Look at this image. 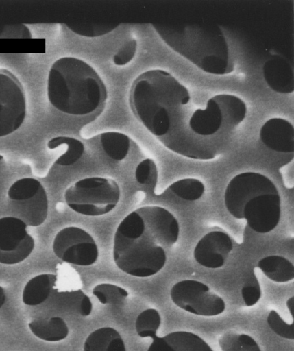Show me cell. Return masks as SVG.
<instances>
[{"instance_id": "obj_1", "label": "cell", "mask_w": 294, "mask_h": 351, "mask_svg": "<svg viewBox=\"0 0 294 351\" xmlns=\"http://www.w3.org/2000/svg\"><path fill=\"white\" fill-rule=\"evenodd\" d=\"M129 101L138 121L167 149L185 157L199 151L201 137L188 126L194 109L190 93L171 74L162 69L143 72L132 83Z\"/></svg>"}, {"instance_id": "obj_2", "label": "cell", "mask_w": 294, "mask_h": 351, "mask_svg": "<svg viewBox=\"0 0 294 351\" xmlns=\"http://www.w3.org/2000/svg\"><path fill=\"white\" fill-rule=\"evenodd\" d=\"M47 98L58 111L84 119L86 124L103 112L106 86L87 62L72 56L56 60L51 66L47 84Z\"/></svg>"}, {"instance_id": "obj_3", "label": "cell", "mask_w": 294, "mask_h": 351, "mask_svg": "<svg viewBox=\"0 0 294 351\" xmlns=\"http://www.w3.org/2000/svg\"><path fill=\"white\" fill-rule=\"evenodd\" d=\"M164 42L201 71L217 75L232 73L234 62L222 29L207 23L154 24Z\"/></svg>"}, {"instance_id": "obj_4", "label": "cell", "mask_w": 294, "mask_h": 351, "mask_svg": "<svg viewBox=\"0 0 294 351\" xmlns=\"http://www.w3.org/2000/svg\"><path fill=\"white\" fill-rule=\"evenodd\" d=\"M112 255L120 270L139 278L155 275L167 261L164 249L156 243L136 210L126 215L117 226Z\"/></svg>"}, {"instance_id": "obj_5", "label": "cell", "mask_w": 294, "mask_h": 351, "mask_svg": "<svg viewBox=\"0 0 294 351\" xmlns=\"http://www.w3.org/2000/svg\"><path fill=\"white\" fill-rule=\"evenodd\" d=\"M246 114V104L240 97L218 94L208 100L205 108L193 109L188 126L193 134L223 147Z\"/></svg>"}, {"instance_id": "obj_6", "label": "cell", "mask_w": 294, "mask_h": 351, "mask_svg": "<svg viewBox=\"0 0 294 351\" xmlns=\"http://www.w3.org/2000/svg\"><path fill=\"white\" fill-rule=\"evenodd\" d=\"M121 190L111 178L89 177L81 179L64 192L68 206L77 213L88 217H99L113 210L118 204Z\"/></svg>"}, {"instance_id": "obj_7", "label": "cell", "mask_w": 294, "mask_h": 351, "mask_svg": "<svg viewBox=\"0 0 294 351\" xmlns=\"http://www.w3.org/2000/svg\"><path fill=\"white\" fill-rule=\"evenodd\" d=\"M27 114V99L19 79L10 71L0 69V138L23 125Z\"/></svg>"}, {"instance_id": "obj_8", "label": "cell", "mask_w": 294, "mask_h": 351, "mask_svg": "<svg viewBox=\"0 0 294 351\" xmlns=\"http://www.w3.org/2000/svg\"><path fill=\"white\" fill-rule=\"evenodd\" d=\"M170 296L177 306L196 315L216 316L225 308V302L219 295L212 292L206 284L195 280L175 283Z\"/></svg>"}, {"instance_id": "obj_9", "label": "cell", "mask_w": 294, "mask_h": 351, "mask_svg": "<svg viewBox=\"0 0 294 351\" xmlns=\"http://www.w3.org/2000/svg\"><path fill=\"white\" fill-rule=\"evenodd\" d=\"M52 248L58 258L78 266H90L99 257L98 247L93 237L76 226L60 230L54 237Z\"/></svg>"}, {"instance_id": "obj_10", "label": "cell", "mask_w": 294, "mask_h": 351, "mask_svg": "<svg viewBox=\"0 0 294 351\" xmlns=\"http://www.w3.org/2000/svg\"><path fill=\"white\" fill-rule=\"evenodd\" d=\"M264 194H279L269 178L256 172L242 173L228 183L224 195L225 205L234 218L243 219L245 204L254 197Z\"/></svg>"}, {"instance_id": "obj_11", "label": "cell", "mask_w": 294, "mask_h": 351, "mask_svg": "<svg viewBox=\"0 0 294 351\" xmlns=\"http://www.w3.org/2000/svg\"><path fill=\"white\" fill-rule=\"evenodd\" d=\"M27 226L12 216L0 218V263L15 265L25 260L35 246Z\"/></svg>"}, {"instance_id": "obj_12", "label": "cell", "mask_w": 294, "mask_h": 351, "mask_svg": "<svg viewBox=\"0 0 294 351\" xmlns=\"http://www.w3.org/2000/svg\"><path fill=\"white\" fill-rule=\"evenodd\" d=\"M249 227L258 233H267L278 224L281 216L279 194H264L250 199L243 211Z\"/></svg>"}, {"instance_id": "obj_13", "label": "cell", "mask_w": 294, "mask_h": 351, "mask_svg": "<svg viewBox=\"0 0 294 351\" xmlns=\"http://www.w3.org/2000/svg\"><path fill=\"white\" fill-rule=\"evenodd\" d=\"M135 210L142 217L146 230L156 243L164 248L177 242L180 226L168 210L158 206H146Z\"/></svg>"}, {"instance_id": "obj_14", "label": "cell", "mask_w": 294, "mask_h": 351, "mask_svg": "<svg viewBox=\"0 0 294 351\" xmlns=\"http://www.w3.org/2000/svg\"><path fill=\"white\" fill-rule=\"evenodd\" d=\"M42 305L38 317L58 316L61 313L90 315L93 304L90 298L81 289L59 291L56 288Z\"/></svg>"}, {"instance_id": "obj_15", "label": "cell", "mask_w": 294, "mask_h": 351, "mask_svg": "<svg viewBox=\"0 0 294 351\" xmlns=\"http://www.w3.org/2000/svg\"><path fill=\"white\" fill-rule=\"evenodd\" d=\"M233 248L230 237L221 231L205 234L197 243L193 256L200 265L217 269L222 267Z\"/></svg>"}, {"instance_id": "obj_16", "label": "cell", "mask_w": 294, "mask_h": 351, "mask_svg": "<svg viewBox=\"0 0 294 351\" xmlns=\"http://www.w3.org/2000/svg\"><path fill=\"white\" fill-rule=\"evenodd\" d=\"M293 125L282 118H271L261 127L260 142L268 149L279 153H293L294 151Z\"/></svg>"}, {"instance_id": "obj_17", "label": "cell", "mask_w": 294, "mask_h": 351, "mask_svg": "<svg viewBox=\"0 0 294 351\" xmlns=\"http://www.w3.org/2000/svg\"><path fill=\"white\" fill-rule=\"evenodd\" d=\"M8 210L12 217L21 219L27 226L42 225L48 215L49 202L43 187L35 196L23 201L8 200Z\"/></svg>"}, {"instance_id": "obj_18", "label": "cell", "mask_w": 294, "mask_h": 351, "mask_svg": "<svg viewBox=\"0 0 294 351\" xmlns=\"http://www.w3.org/2000/svg\"><path fill=\"white\" fill-rule=\"evenodd\" d=\"M263 76L268 86L278 93L293 91V72L289 62L282 56L273 55L264 64Z\"/></svg>"}, {"instance_id": "obj_19", "label": "cell", "mask_w": 294, "mask_h": 351, "mask_svg": "<svg viewBox=\"0 0 294 351\" xmlns=\"http://www.w3.org/2000/svg\"><path fill=\"white\" fill-rule=\"evenodd\" d=\"M58 276L53 274H42L31 278L24 287L23 302L30 306L42 304L55 289Z\"/></svg>"}, {"instance_id": "obj_20", "label": "cell", "mask_w": 294, "mask_h": 351, "mask_svg": "<svg viewBox=\"0 0 294 351\" xmlns=\"http://www.w3.org/2000/svg\"><path fill=\"white\" fill-rule=\"evenodd\" d=\"M28 326L36 337L46 341H59L69 335L68 326L60 316L36 317L28 324Z\"/></svg>"}, {"instance_id": "obj_21", "label": "cell", "mask_w": 294, "mask_h": 351, "mask_svg": "<svg viewBox=\"0 0 294 351\" xmlns=\"http://www.w3.org/2000/svg\"><path fill=\"white\" fill-rule=\"evenodd\" d=\"M84 351H127L119 332L111 327L98 328L87 337Z\"/></svg>"}, {"instance_id": "obj_22", "label": "cell", "mask_w": 294, "mask_h": 351, "mask_svg": "<svg viewBox=\"0 0 294 351\" xmlns=\"http://www.w3.org/2000/svg\"><path fill=\"white\" fill-rule=\"evenodd\" d=\"M104 154L114 161H121L128 155L132 145L130 138L121 132H106L97 135Z\"/></svg>"}, {"instance_id": "obj_23", "label": "cell", "mask_w": 294, "mask_h": 351, "mask_svg": "<svg viewBox=\"0 0 294 351\" xmlns=\"http://www.w3.org/2000/svg\"><path fill=\"white\" fill-rule=\"evenodd\" d=\"M257 266L273 282H286L294 278L293 265L281 256L271 255L264 257L258 261Z\"/></svg>"}, {"instance_id": "obj_24", "label": "cell", "mask_w": 294, "mask_h": 351, "mask_svg": "<svg viewBox=\"0 0 294 351\" xmlns=\"http://www.w3.org/2000/svg\"><path fill=\"white\" fill-rule=\"evenodd\" d=\"M61 145H66V150L55 161L60 166H71L81 159L85 152V144L79 139L69 136H56L47 143V147L54 149Z\"/></svg>"}, {"instance_id": "obj_25", "label": "cell", "mask_w": 294, "mask_h": 351, "mask_svg": "<svg viewBox=\"0 0 294 351\" xmlns=\"http://www.w3.org/2000/svg\"><path fill=\"white\" fill-rule=\"evenodd\" d=\"M177 351H214L197 335L187 331H175L164 336Z\"/></svg>"}, {"instance_id": "obj_26", "label": "cell", "mask_w": 294, "mask_h": 351, "mask_svg": "<svg viewBox=\"0 0 294 351\" xmlns=\"http://www.w3.org/2000/svg\"><path fill=\"white\" fill-rule=\"evenodd\" d=\"M222 351H261L257 342L247 334L227 332L218 340Z\"/></svg>"}, {"instance_id": "obj_27", "label": "cell", "mask_w": 294, "mask_h": 351, "mask_svg": "<svg viewBox=\"0 0 294 351\" xmlns=\"http://www.w3.org/2000/svg\"><path fill=\"white\" fill-rule=\"evenodd\" d=\"M160 324L161 317L159 312L154 308H147L137 316L135 329L139 337L154 339L157 336Z\"/></svg>"}, {"instance_id": "obj_28", "label": "cell", "mask_w": 294, "mask_h": 351, "mask_svg": "<svg viewBox=\"0 0 294 351\" xmlns=\"http://www.w3.org/2000/svg\"><path fill=\"white\" fill-rule=\"evenodd\" d=\"M169 189L180 198L187 201H195L204 195V184L195 178H184L172 183Z\"/></svg>"}, {"instance_id": "obj_29", "label": "cell", "mask_w": 294, "mask_h": 351, "mask_svg": "<svg viewBox=\"0 0 294 351\" xmlns=\"http://www.w3.org/2000/svg\"><path fill=\"white\" fill-rule=\"evenodd\" d=\"M44 186L38 180L23 178L14 182L8 191V200L23 201L35 196Z\"/></svg>"}, {"instance_id": "obj_30", "label": "cell", "mask_w": 294, "mask_h": 351, "mask_svg": "<svg viewBox=\"0 0 294 351\" xmlns=\"http://www.w3.org/2000/svg\"><path fill=\"white\" fill-rule=\"evenodd\" d=\"M92 292L103 304H123L128 296V292L124 288L110 283L97 285Z\"/></svg>"}, {"instance_id": "obj_31", "label": "cell", "mask_w": 294, "mask_h": 351, "mask_svg": "<svg viewBox=\"0 0 294 351\" xmlns=\"http://www.w3.org/2000/svg\"><path fill=\"white\" fill-rule=\"evenodd\" d=\"M135 178L140 184L155 185L158 179V170L154 161L151 158L140 161L135 170Z\"/></svg>"}, {"instance_id": "obj_32", "label": "cell", "mask_w": 294, "mask_h": 351, "mask_svg": "<svg viewBox=\"0 0 294 351\" xmlns=\"http://www.w3.org/2000/svg\"><path fill=\"white\" fill-rule=\"evenodd\" d=\"M269 328L278 336L290 339H294V322L287 324L275 311L271 310L267 318Z\"/></svg>"}, {"instance_id": "obj_33", "label": "cell", "mask_w": 294, "mask_h": 351, "mask_svg": "<svg viewBox=\"0 0 294 351\" xmlns=\"http://www.w3.org/2000/svg\"><path fill=\"white\" fill-rule=\"evenodd\" d=\"M241 296L245 305H255L261 297V289L256 276L253 274L241 289Z\"/></svg>"}, {"instance_id": "obj_34", "label": "cell", "mask_w": 294, "mask_h": 351, "mask_svg": "<svg viewBox=\"0 0 294 351\" xmlns=\"http://www.w3.org/2000/svg\"><path fill=\"white\" fill-rule=\"evenodd\" d=\"M136 49L137 43L135 39L126 41L114 55L112 58L113 63L119 66L126 65L135 56Z\"/></svg>"}, {"instance_id": "obj_35", "label": "cell", "mask_w": 294, "mask_h": 351, "mask_svg": "<svg viewBox=\"0 0 294 351\" xmlns=\"http://www.w3.org/2000/svg\"><path fill=\"white\" fill-rule=\"evenodd\" d=\"M29 27L23 23L0 25V38L26 39L32 38Z\"/></svg>"}, {"instance_id": "obj_36", "label": "cell", "mask_w": 294, "mask_h": 351, "mask_svg": "<svg viewBox=\"0 0 294 351\" xmlns=\"http://www.w3.org/2000/svg\"><path fill=\"white\" fill-rule=\"evenodd\" d=\"M152 340L147 351H177L164 337L156 336Z\"/></svg>"}, {"instance_id": "obj_37", "label": "cell", "mask_w": 294, "mask_h": 351, "mask_svg": "<svg viewBox=\"0 0 294 351\" xmlns=\"http://www.w3.org/2000/svg\"><path fill=\"white\" fill-rule=\"evenodd\" d=\"M286 306L289 311V313L292 317H294V297L291 296L286 301Z\"/></svg>"}, {"instance_id": "obj_38", "label": "cell", "mask_w": 294, "mask_h": 351, "mask_svg": "<svg viewBox=\"0 0 294 351\" xmlns=\"http://www.w3.org/2000/svg\"><path fill=\"white\" fill-rule=\"evenodd\" d=\"M6 300V295L4 289L0 286V308L5 304Z\"/></svg>"}]
</instances>
